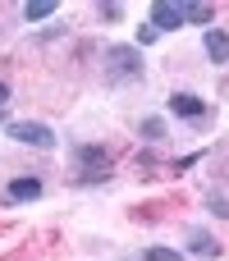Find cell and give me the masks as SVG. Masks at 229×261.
Returning <instances> with one entry per match:
<instances>
[{"mask_svg":"<svg viewBox=\"0 0 229 261\" xmlns=\"http://www.w3.org/2000/svg\"><path fill=\"white\" fill-rule=\"evenodd\" d=\"M73 161H78V179H83V184H101V179H110V174H106V170H110L106 147H78Z\"/></svg>","mask_w":229,"mask_h":261,"instance_id":"6da1fadb","label":"cell"},{"mask_svg":"<svg viewBox=\"0 0 229 261\" xmlns=\"http://www.w3.org/2000/svg\"><path fill=\"white\" fill-rule=\"evenodd\" d=\"M9 138L23 142V147H37V151H50V147H55V133H50L46 124H37V119H14V124H9Z\"/></svg>","mask_w":229,"mask_h":261,"instance_id":"7a4b0ae2","label":"cell"},{"mask_svg":"<svg viewBox=\"0 0 229 261\" xmlns=\"http://www.w3.org/2000/svg\"><path fill=\"white\" fill-rule=\"evenodd\" d=\"M106 60H110L115 73H124V78H138V73H142V50H138V46H110Z\"/></svg>","mask_w":229,"mask_h":261,"instance_id":"3957f363","label":"cell"},{"mask_svg":"<svg viewBox=\"0 0 229 261\" xmlns=\"http://www.w3.org/2000/svg\"><path fill=\"white\" fill-rule=\"evenodd\" d=\"M151 28H156V32H174V28H184V5L156 0V5H151Z\"/></svg>","mask_w":229,"mask_h":261,"instance_id":"277c9868","label":"cell"},{"mask_svg":"<svg viewBox=\"0 0 229 261\" xmlns=\"http://www.w3.org/2000/svg\"><path fill=\"white\" fill-rule=\"evenodd\" d=\"M170 110H174L179 119H202V115H207L202 96H193V92H174V96H170Z\"/></svg>","mask_w":229,"mask_h":261,"instance_id":"5b68a950","label":"cell"},{"mask_svg":"<svg viewBox=\"0 0 229 261\" xmlns=\"http://www.w3.org/2000/svg\"><path fill=\"white\" fill-rule=\"evenodd\" d=\"M5 193H9V202H37L41 197V179H14Z\"/></svg>","mask_w":229,"mask_h":261,"instance_id":"8992f818","label":"cell"},{"mask_svg":"<svg viewBox=\"0 0 229 261\" xmlns=\"http://www.w3.org/2000/svg\"><path fill=\"white\" fill-rule=\"evenodd\" d=\"M207 55H211V64H225L229 60V32H220V28L207 32Z\"/></svg>","mask_w":229,"mask_h":261,"instance_id":"52a82bcc","label":"cell"},{"mask_svg":"<svg viewBox=\"0 0 229 261\" xmlns=\"http://www.w3.org/2000/svg\"><path fill=\"white\" fill-rule=\"evenodd\" d=\"M188 252H197V257H220V243H216L211 234L193 229V234H188Z\"/></svg>","mask_w":229,"mask_h":261,"instance_id":"ba28073f","label":"cell"},{"mask_svg":"<svg viewBox=\"0 0 229 261\" xmlns=\"http://www.w3.org/2000/svg\"><path fill=\"white\" fill-rule=\"evenodd\" d=\"M50 14H55L50 0H32V5H23V18H28V23H41V18H50Z\"/></svg>","mask_w":229,"mask_h":261,"instance_id":"9c48e42d","label":"cell"},{"mask_svg":"<svg viewBox=\"0 0 229 261\" xmlns=\"http://www.w3.org/2000/svg\"><path fill=\"white\" fill-rule=\"evenodd\" d=\"M211 14H216L211 5H184V18L188 23H211Z\"/></svg>","mask_w":229,"mask_h":261,"instance_id":"30bf717a","label":"cell"},{"mask_svg":"<svg viewBox=\"0 0 229 261\" xmlns=\"http://www.w3.org/2000/svg\"><path fill=\"white\" fill-rule=\"evenodd\" d=\"M142 138H147V142L165 138V119H156V115H151V119H142Z\"/></svg>","mask_w":229,"mask_h":261,"instance_id":"8fae6325","label":"cell"},{"mask_svg":"<svg viewBox=\"0 0 229 261\" xmlns=\"http://www.w3.org/2000/svg\"><path fill=\"white\" fill-rule=\"evenodd\" d=\"M142 257L147 261H179V252H174V248H147Z\"/></svg>","mask_w":229,"mask_h":261,"instance_id":"7c38bea8","label":"cell"},{"mask_svg":"<svg viewBox=\"0 0 229 261\" xmlns=\"http://www.w3.org/2000/svg\"><path fill=\"white\" fill-rule=\"evenodd\" d=\"M156 37H161V32H156V28H151V23H147V28H138V41H142V46H151V41H156Z\"/></svg>","mask_w":229,"mask_h":261,"instance_id":"4fadbf2b","label":"cell"},{"mask_svg":"<svg viewBox=\"0 0 229 261\" xmlns=\"http://www.w3.org/2000/svg\"><path fill=\"white\" fill-rule=\"evenodd\" d=\"M211 206H216V216H229V197H220V193H211Z\"/></svg>","mask_w":229,"mask_h":261,"instance_id":"5bb4252c","label":"cell"},{"mask_svg":"<svg viewBox=\"0 0 229 261\" xmlns=\"http://www.w3.org/2000/svg\"><path fill=\"white\" fill-rule=\"evenodd\" d=\"M5 101H9V83L0 78V110H5Z\"/></svg>","mask_w":229,"mask_h":261,"instance_id":"9a60e30c","label":"cell"},{"mask_svg":"<svg viewBox=\"0 0 229 261\" xmlns=\"http://www.w3.org/2000/svg\"><path fill=\"white\" fill-rule=\"evenodd\" d=\"M0 124H5V110H0Z\"/></svg>","mask_w":229,"mask_h":261,"instance_id":"2e32d148","label":"cell"}]
</instances>
